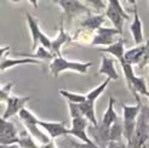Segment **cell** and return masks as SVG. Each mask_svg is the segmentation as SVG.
<instances>
[{
    "instance_id": "d6a6232c",
    "label": "cell",
    "mask_w": 149,
    "mask_h": 148,
    "mask_svg": "<svg viewBox=\"0 0 149 148\" xmlns=\"http://www.w3.org/2000/svg\"><path fill=\"white\" fill-rule=\"evenodd\" d=\"M51 45H52V39H50V36H47L45 33H41L40 36V46L45 47L51 51Z\"/></svg>"
},
{
    "instance_id": "5b68a950",
    "label": "cell",
    "mask_w": 149,
    "mask_h": 148,
    "mask_svg": "<svg viewBox=\"0 0 149 148\" xmlns=\"http://www.w3.org/2000/svg\"><path fill=\"white\" fill-rule=\"evenodd\" d=\"M142 102H137L136 105L129 106L123 105V123H124V137L126 142L132 140L133 132L136 130L138 115L142 109Z\"/></svg>"
},
{
    "instance_id": "8992f818",
    "label": "cell",
    "mask_w": 149,
    "mask_h": 148,
    "mask_svg": "<svg viewBox=\"0 0 149 148\" xmlns=\"http://www.w3.org/2000/svg\"><path fill=\"white\" fill-rule=\"evenodd\" d=\"M54 4L61 7L62 12L65 15L68 21H72L73 18L79 16L84 17L86 15L93 13L84 1H79V0H58V1H54Z\"/></svg>"
},
{
    "instance_id": "30bf717a",
    "label": "cell",
    "mask_w": 149,
    "mask_h": 148,
    "mask_svg": "<svg viewBox=\"0 0 149 148\" xmlns=\"http://www.w3.org/2000/svg\"><path fill=\"white\" fill-rule=\"evenodd\" d=\"M39 126L46 131V134L51 140H55L61 136H68L69 135V129L65 126V123H55V121H45V120H39Z\"/></svg>"
},
{
    "instance_id": "8fae6325",
    "label": "cell",
    "mask_w": 149,
    "mask_h": 148,
    "mask_svg": "<svg viewBox=\"0 0 149 148\" xmlns=\"http://www.w3.org/2000/svg\"><path fill=\"white\" fill-rule=\"evenodd\" d=\"M133 5V21L130 26V32L132 35V39L133 43L136 44V46L138 45H142L143 44V24H142V21L139 18V15H138V10H137V1H130Z\"/></svg>"
},
{
    "instance_id": "4316f807",
    "label": "cell",
    "mask_w": 149,
    "mask_h": 148,
    "mask_svg": "<svg viewBox=\"0 0 149 148\" xmlns=\"http://www.w3.org/2000/svg\"><path fill=\"white\" fill-rule=\"evenodd\" d=\"M110 81H111V80H110L109 78H107L106 80L103 81L102 84H100L98 86H96V87L93 89V90H91V91L88 92V94H86V98H87L88 101L96 102V101L98 100V97H100V96L103 94V91L106 90V87L108 86V84L110 83Z\"/></svg>"
},
{
    "instance_id": "836d02e7",
    "label": "cell",
    "mask_w": 149,
    "mask_h": 148,
    "mask_svg": "<svg viewBox=\"0 0 149 148\" xmlns=\"http://www.w3.org/2000/svg\"><path fill=\"white\" fill-rule=\"evenodd\" d=\"M114 5L116 6V9H118V11L119 12H120L121 15H123V17L126 20V21H129V20H131L130 18V15L127 13V12H126L125 10H124V7L121 6V3L120 1H118V0H114Z\"/></svg>"
},
{
    "instance_id": "cb8c5ba5",
    "label": "cell",
    "mask_w": 149,
    "mask_h": 148,
    "mask_svg": "<svg viewBox=\"0 0 149 148\" xmlns=\"http://www.w3.org/2000/svg\"><path fill=\"white\" fill-rule=\"evenodd\" d=\"M79 107H80V110H81V113H83V115L88 120V123H90L91 125H93V126H97L100 123H98V120H97V118H96L95 102L86 100L85 102L80 103Z\"/></svg>"
},
{
    "instance_id": "e575fe53",
    "label": "cell",
    "mask_w": 149,
    "mask_h": 148,
    "mask_svg": "<svg viewBox=\"0 0 149 148\" xmlns=\"http://www.w3.org/2000/svg\"><path fill=\"white\" fill-rule=\"evenodd\" d=\"M73 148H100L96 143L87 145V143H79V142H72Z\"/></svg>"
},
{
    "instance_id": "9c48e42d",
    "label": "cell",
    "mask_w": 149,
    "mask_h": 148,
    "mask_svg": "<svg viewBox=\"0 0 149 148\" xmlns=\"http://www.w3.org/2000/svg\"><path fill=\"white\" fill-rule=\"evenodd\" d=\"M123 33L119 32L118 29L115 28H100L97 32H96V36H95V40H93V44L92 46H110L113 45L115 41V36L116 35H121Z\"/></svg>"
},
{
    "instance_id": "4dcf8cb0",
    "label": "cell",
    "mask_w": 149,
    "mask_h": 148,
    "mask_svg": "<svg viewBox=\"0 0 149 148\" xmlns=\"http://www.w3.org/2000/svg\"><path fill=\"white\" fill-rule=\"evenodd\" d=\"M13 85H15L13 81H10V83L1 85V87H0V101L1 102H6L7 98L11 97V90Z\"/></svg>"
},
{
    "instance_id": "5bb4252c",
    "label": "cell",
    "mask_w": 149,
    "mask_h": 148,
    "mask_svg": "<svg viewBox=\"0 0 149 148\" xmlns=\"http://www.w3.org/2000/svg\"><path fill=\"white\" fill-rule=\"evenodd\" d=\"M68 43H72V36L64 31L63 27V21H61V24H59V32L58 35L55 39H52V45H51V52L56 55L57 57H62L61 54V49L63 45Z\"/></svg>"
},
{
    "instance_id": "f35d334b",
    "label": "cell",
    "mask_w": 149,
    "mask_h": 148,
    "mask_svg": "<svg viewBox=\"0 0 149 148\" xmlns=\"http://www.w3.org/2000/svg\"><path fill=\"white\" fill-rule=\"evenodd\" d=\"M148 98H149V96H148Z\"/></svg>"
},
{
    "instance_id": "277c9868",
    "label": "cell",
    "mask_w": 149,
    "mask_h": 148,
    "mask_svg": "<svg viewBox=\"0 0 149 148\" xmlns=\"http://www.w3.org/2000/svg\"><path fill=\"white\" fill-rule=\"evenodd\" d=\"M18 118H19V120L23 123L27 131L34 137V140L39 145H46V143H49L51 141V138L49 137V135H46L45 132H42L40 130L39 119L28 108L22 109L19 112V114H18Z\"/></svg>"
},
{
    "instance_id": "ac0fdd59",
    "label": "cell",
    "mask_w": 149,
    "mask_h": 148,
    "mask_svg": "<svg viewBox=\"0 0 149 148\" xmlns=\"http://www.w3.org/2000/svg\"><path fill=\"white\" fill-rule=\"evenodd\" d=\"M146 55V44H142V45L135 46L133 49H130L125 52V63H129L131 66L136 64L139 66L143 62V58Z\"/></svg>"
},
{
    "instance_id": "74e56055",
    "label": "cell",
    "mask_w": 149,
    "mask_h": 148,
    "mask_svg": "<svg viewBox=\"0 0 149 148\" xmlns=\"http://www.w3.org/2000/svg\"><path fill=\"white\" fill-rule=\"evenodd\" d=\"M147 77H148V79H149V63L147 64Z\"/></svg>"
},
{
    "instance_id": "6da1fadb",
    "label": "cell",
    "mask_w": 149,
    "mask_h": 148,
    "mask_svg": "<svg viewBox=\"0 0 149 148\" xmlns=\"http://www.w3.org/2000/svg\"><path fill=\"white\" fill-rule=\"evenodd\" d=\"M148 138H149V106L143 105L141 113L138 115L136 130L133 132L132 140L130 142H127V148H146V142Z\"/></svg>"
},
{
    "instance_id": "d590c367",
    "label": "cell",
    "mask_w": 149,
    "mask_h": 148,
    "mask_svg": "<svg viewBox=\"0 0 149 148\" xmlns=\"http://www.w3.org/2000/svg\"><path fill=\"white\" fill-rule=\"evenodd\" d=\"M107 148H127V142L126 141H119V142H110Z\"/></svg>"
},
{
    "instance_id": "7a4b0ae2",
    "label": "cell",
    "mask_w": 149,
    "mask_h": 148,
    "mask_svg": "<svg viewBox=\"0 0 149 148\" xmlns=\"http://www.w3.org/2000/svg\"><path fill=\"white\" fill-rule=\"evenodd\" d=\"M126 85H127L129 90L131 94L135 96L136 102H142L141 101V96H149V90H148V84L143 77H137L135 72H133V67L129 63H124L121 66Z\"/></svg>"
},
{
    "instance_id": "83f0119b",
    "label": "cell",
    "mask_w": 149,
    "mask_h": 148,
    "mask_svg": "<svg viewBox=\"0 0 149 148\" xmlns=\"http://www.w3.org/2000/svg\"><path fill=\"white\" fill-rule=\"evenodd\" d=\"M59 95L63 96L64 98L68 100V102H72V103H77V105H80V103L85 102L87 98H86V95H81V94H74V92H70V91H67L64 89H61L59 90Z\"/></svg>"
},
{
    "instance_id": "1f68e13d",
    "label": "cell",
    "mask_w": 149,
    "mask_h": 148,
    "mask_svg": "<svg viewBox=\"0 0 149 148\" xmlns=\"http://www.w3.org/2000/svg\"><path fill=\"white\" fill-rule=\"evenodd\" d=\"M68 106H69V114H70V118H72V119H77V118L84 117L83 113H81V110H80L79 105H77V103L68 102Z\"/></svg>"
},
{
    "instance_id": "44dd1931",
    "label": "cell",
    "mask_w": 149,
    "mask_h": 148,
    "mask_svg": "<svg viewBox=\"0 0 149 148\" xmlns=\"http://www.w3.org/2000/svg\"><path fill=\"white\" fill-rule=\"evenodd\" d=\"M23 64H41L40 61L38 60H33V58H28V57H24V58H3L1 60V63H0V69L1 72H5L6 69H10L15 66H23Z\"/></svg>"
},
{
    "instance_id": "d6986e66",
    "label": "cell",
    "mask_w": 149,
    "mask_h": 148,
    "mask_svg": "<svg viewBox=\"0 0 149 148\" xmlns=\"http://www.w3.org/2000/svg\"><path fill=\"white\" fill-rule=\"evenodd\" d=\"M98 73L107 75V78H109L110 80H114V81L119 80V73L116 72V68H115L114 58H109L107 56H102Z\"/></svg>"
},
{
    "instance_id": "ba28073f",
    "label": "cell",
    "mask_w": 149,
    "mask_h": 148,
    "mask_svg": "<svg viewBox=\"0 0 149 148\" xmlns=\"http://www.w3.org/2000/svg\"><path fill=\"white\" fill-rule=\"evenodd\" d=\"M29 100H31L29 96H11L9 97L6 101V108L1 115V119L9 120L10 118L18 115L21 110L26 108V105Z\"/></svg>"
},
{
    "instance_id": "7c38bea8",
    "label": "cell",
    "mask_w": 149,
    "mask_h": 148,
    "mask_svg": "<svg viewBox=\"0 0 149 148\" xmlns=\"http://www.w3.org/2000/svg\"><path fill=\"white\" fill-rule=\"evenodd\" d=\"M88 131H90V135L93 140V142L100 148H107L108 147V145L110 143L108 128H106L102 124H98L97 126L91 125V126H88Z\"/></svg>"
},
{
    "instance_id": "603a6c76",
    "label": "cell",
    "mask_w": 149,
    "mask_h": 148,
    "mask_svg": "<svg viewBox=\"0 0 149 148\" xmlns=\"http://www.w3.org/2000/svg\"><path fill=\"white\" fill-rule=\"evenodd\" d=\"M16 56H22V57H28V58H33V60H38V61H54L55 58L57 57L56 55H54L51 52L50 50L45 49V47H42V46H39L38 50L35 51L34 54H23V52H16Z\"/></svg>"
},
{
    "instance_id": "484cf974",
    "label": "cell",
    "mask_w": 149,
    "mask_h": 148,
    "mask_svg": "<svg viewBox=\"0 0 149 148\" xmlns=\"http://www.w3.org/2000/svg\"><path fill=\"white\" fill-rule=\"evenodd\" d=\"M18 146H19V148H40V145L36 143L34 137L29 134L28 131L19 132Z\"/></svg>"
},
{
    "instance_id": "f1b7e54d",
    "label": "cell",
    "mask_w": 149,
    "mask_h": 148,
    "mask_svg": "<svg viewBox=\"0 0 149 148\" xmlns=\"http://www.w3.org/2000/svg\"><path fill=\"white\" fill-rule=\"evenodd\" d=\"M84 3L90 7L91 11L95 10L97 15H102V11L104 9L107 10V6H108V1H102V0H86Z\"/></svg>"
},
{
    "instance_id": "9a60e30c",
    "label": "cell",
    "mask_w": 149,
    "mask_h": 148,
    "mask_svg": "<svg viewBox=\"0 0 149 148\" xmlns=\"http://www.w3.org/2000/svg\"><path fill=\"white\" fill-rule=\"evenodd\" d=\"M26 18H27V23H28L31 35H32V49H33V51H36L38 47L40 46V36L42 33L40 29V26H39V21H38V18L32 16L29 12L26 13Z\"/></svg>"
},
{
    "instance_id": "8d00e7d4",
    "label": "cell",
    "mask_w": 149,
    "mask_h": 148,
    "mask_svg": "<svg viewBox=\"0 0 149 148\" xmlns=\"http://www.w3.org/2000/svg\"><path fill=\"white\" fill-rule=\"evenodd\" d=\"M40 148H57V145L55 143L54 140H51V141L46 145H40Z\"/></svg>"
},
{
    "instance_id": "3957f363",
    "label": "cell",
    "mask_w": 149,
    "mask_h": 148,
    "mask_svg": "<svg viewBox=\"0 0 149 148\" xmlns=\"http://www.w3.org/2000/svg\"><path fill=\"white\" fill-rule=\"evenodd\" d=\"M92 66L91 62H78V61H69L62 57H56L54 61L49 64V72L54 78H57L59 74L64 71L77 72L79 74H87L88 68Z\"/></svg>"
},
{
    "instance_id": "4fadbf2b",
    "label": "cell",
    "mask_w": 149,
    "mask_h": 148,
    "mask_svg": "<svg viewBox=\"0 0 149 148\" xmlns=\"http://www.w3.org/2000/svg\"><path fill=\"white\" fill-rule=\"evenodd\" d=\"M106 21V15H97V13H90L86 15L81 18L78 23L80 26V28H86L90 29L92 32H97L100 28H102V24Z\"/></svg>"
},
{
    "instance_id": "7402d4cb",
    "label": "cell",
    "mask_w": 149,
    "mask_h": 148,
    "mask_svg": "<svg viewBox=\"0 0 149 148\" xmlns=\"http://www.w3.org/2000/svg\"><path fill=\"white\" fill-rule=\"evenodd\" d=\"M114 105H115V100H114L113 96H110L109 102H108V108H107L106 112H104L103 118H102V121H101V124L104 125V126L108 128V129H110L111 125H113L119 119V118H120V117H119V114L116 113L115 108H114Z\"/></svg>"
},
{
    "instance_id": "d4e9b609",
    "label": "cell",
    "mask_w": 149,
    "mask_h": 148,
    "mask_svg": "<svg viewBox=\"0 0 149 148\" xmlns=\"http://www.w3.org/2000/svg\"><path fill=\"white\" fill-rule=\"evenodd\" d=\"M109 138H110V142H119V141L125 140V137H124V123H123L121 118H119V119L110 126Z\"/></svg>"
},
{
    "instance_id": "f546056e",
    "label": "cell",
    "mask_w": 149,
    "mask_h": 148,
    "mask_svg": "<svg viewBox=\"0 0 149 148\" xmlns=\"http://www.w3.org/2000/svg\"><path fill=\"white\" fill-rule=\"evenodd\" d=\"M70 129L86 131V129H88V120L86 119L85 117L77 118V119H72V126H70Z\"/></svg>"
},
{
    "instance_id": "ffe728a7",
    "label": "cell",
    "mask_w": 149,
    "mask_h": 148,
    "mask_svg": "<svg viewBox=\"0 0 149 148\" xmlns=\"http://www.w3.org/2000/svg\"><path fill=\"white\" fill-rule=\"evenodd\" d=\"M95 36H96V32H92L86 28H79L72 35V43H77V44L85 45V46H90V45L92 46Z\"/></svg>"
},
{
    "instance_id": "e0dca14e",
    "label": "cell",
    "mask_w": 149,
    "mask_h": 148,
    "mask_svg": "<svg viewBox=\"0 0 149 148\" xmlns=\"http://www.w3.org/2000/svg\"><path fill=\"white\" fill-rule=\"evenodd\" d=\"M125 43L126 40L125 39H119L116 43H114L113 45H110L108 47H98V50L101 52H106V54H109L111 56H114L116 60L119 61L121 66L125 63Z\"/></svg>"
},
{
    "instance_id": "2e32d148",
    "label": "cell",
    "mask_w": 149,
    "mask_h": 148,
    "mask_svg": "<svg viewBox=\"0 0 149 148\" xmlns=\"http://www.w3.org/2000/svg\"><path fill=\"white\" fill-rule=\"evenodd\" d=\"M104 15H106V17L109 18V21L114 24V28L123 33L124 22L126 20L123 17V15L118 11L116 6L114 5V0H108V6H107V10L104 12Z\"/></svg>"
},
{
    "instance_id": "52a82bcc",
    "label": "cell",
    "mask_w": 149,
    "mask_h": 148,
    "mask_svg": "<svg viewBox=\"0 0 149 148\" xmlns=\"http://www.w3.org/2000/svg\"><path fill=\"white\" fill-rule=\"evenodd\" d=\"M19 134L15 124L10 120H0V143L1 146L18 145Z\"/></svg>"
}]
</instances>
